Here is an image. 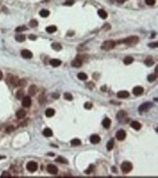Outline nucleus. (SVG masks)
Here are the masks:
<instances>
[{
    "mask_svg": "<svg viewBox=\"0 0 158 178\" xmlns=\"http://www.w3.org/2000/svg\"><path fill=\"white\" fill-rule=\"evenodd\" d=\"M21 56L26 59H31L33 57V54L31 51L28 49H24L21 51Z\"/></svg>",
    "mask_w": 158,
    "mask_h": 178,
    "instance_id": "obj_8",
    "label": "nucleus"
},
{
    "mask_svg": "<svg viewBox=\"0 0 158 178\" xmlns=\"http://www.w3.org/2000/svg\"><path fill=\"white\" fill-rule=\"evenodd\" d=\"M57 31V27L55 26H50L46 28V31L49 34H52Z\"/></svg>",
    "mask_w": 158,
    "mask_h": 178,
    "instance_id": "obj_20",
    "label": "nucleus"
},
{
    "mask_svg": "<svg viewBox=\"0 0 158 178\" xmlns=\"http://www.w3.org/2000/svg\"><path fill=\"white\" fill-rule=\"evenodd\" d=\"M114 145H115L114 139H111L108 142L107 145V148L108 151H111L113 149V148H114Z\"/></svg>",
    "mask_w": 158,
    "mask_h": 178,
    "instance_id": "obj_27",
    "label": "nucleus"
},
{
    "mask_svg": "<svg viewBox=\"0 0 158 178\" xmlns=\"http://www.w3.org/2000/svg\"><path fill=\"white\" fill-rule=\"evenodd\" d=\"M153 107V104L152 102H144V104H142L140 106V107L138 108V111L139 113H144V112H146L149 109H151Z\"/></svg>",
    "mask_w": 158,
    "mask_h": 178,
    "instance_id": "obj_4",
    "label": "nucleus"
},
{
    "mask_svg": "<svg viewBox=\"0 0 158 178\" xmlns=\"http://www.w3.org/2000/svg\"><path fill=\"white\" fill-rule=\"evenodd\" d=\"M98 14H99V15L101 18H103V19H106L107 18V16H108L107 12L105 11L104 10H99V12H98Z\"/></svg>",
    "mask_w": 158,
    "mask_h": 178,
    "instance_id": "obj_22",
    "label": "nucleus"
},
{
    "mask_svg": "<svg viewBox=\"0 0 158 178\" xmlns=\"http://www.w3.org/2000/svg\"><path fill=\"white\" fill-rule=\"evenodd\" d=\"M138 37L135 36H129L126 38L125 39H124V41L122 42L123 43L127 44V45H134V44H137L138 42Z\"/></svg>",
    "mask_w": 158,
    "mask_h": 178,
    "instance_id": "obj_3",
    "label": "nucleus"
},
{
    "mask_svg": "<svg viewBox=\"0 0 158 178\" xmlns=\"http://www.w3.org/2000/svg\"><path fill=\"white\" fill-rule=\"evenodd\" d=\"M29 25H30V26L32 27V28L36 27L37 26H38V21H37L36 20H32L31 21H30Z\"/></svg>",
    "mask_w": 158,
    "mask_h": 178,
    "instance_id": "obj_36",
    "label": "nucleus"
},
{
    "mask_svg": "<svg viewBox=\"0 0 158 178\" xmlns=\"http://www.w3.org/2000/svg\"><path fill=\"white\" fill-rule=\"evenodd\" d=\"M47 170L49 173H50L52 174H56L58 172V168L53 164H49L47 167Z\"/></svg>",
    "mask_w": 158,
    "mask_h": 178,
    "instance_id": "obj_9",
    "label": "nucleus"
},
{
    "mask_svg": "<svg viewBox=\"0 0 158 178\" xmlns=\"http://www.w3.org/2000/svg\"><path fill=\"white\" fill-rule=\"evenodd\" d=\"M74 3V0H68V1H66V2L64 3V4L71 6V5H72Z\"/></svg>",
    "mask_w": 158,
    "mask_h": 178,
    "instance_id": "obj_43",
    "label": "nucleus"
},
{
    "mask_svg": "<svg viewBox=\"0 0 158 178\" xmlns=\"http://www.w3.org/2000/svg\"><path fill=\"white\" fill-rule=\"evenodd\" d=\"M52 97L53 98H55V99H58L59 98V95L58 93H53L52 95Z\"/></svg>",
    "mask_w": 158,
    "mask_h": 178,
    "instance_id": "obj_46",
    "label": "nucleus"
},
{
    "mask_svg": "<svg viewBox=\"0 0 158 178\" xmlns=\"http://www.w3.org/2000/svg\"><path fill=\"white\" fill-rule=\"evenodd\" d=\"M133 169V165L129 161H125L121 165V170L124 174H127Z\"/></svg>",
    "mask_w": 158,
    "mask_h": 178,
    "instance_id": "obj_1",
    "label": "nucleus"
},
{
    "mask_svg": "<svg viewBox=\"0 0 158 178\" xmlns=\"http://www.w3.org/2000/svg\"><path fill=\"white\" fill-rule=\"evenodd\" d=\"M130 126L135 130H139L141 128V124L138 121H132L130 124Z\"/></svg>",
    "mask_w": 158,
    "mask_h": 178,
    "instance_id": "obj_18",
    "label": "nucleus"
},
{
    "mask_svg": "<svg viewBox=\"0 0 158 178\" xmlns=\"http://www.w3.org/2000/svg\"><path fill=\"white\" fill-rule=\"evenodd\" d=\"M16 41L19 42H23L26 40V36L24 34H18L16 36Z\"/></svg>",
    "mask_w": 158,
    "mask_h": 178,
    "instance_id": "obj_26",
    "label": "nucleus"
},
{
    "mask_svg": "<svg viewBox=\"0 0 158 178\" xmlns=\"http://www.w3.org/2000/svg\"><path fill=\"white\" fill-rule=\"evenodd\" d=\"M55 114V110L52 108H48L45 111V115H46L47 117H52Z\"/></svg>",
    "mask_w": 158,
    "mask_h": 178,
    "instance_id": "obj_21",
    "label": "nucleus"
},
{
    "mask_svg": "<svg viewBox=\"0 0 158 178\" xmlns=\"http://www.w3.org/2000/svg\"><path fill=\"white\" fill-rule=\"evenodd\" d=\"M26 80H24V79H19V81H18V86H20V87H24V86H26Z\"/></svg>",
    "mask_w": 158,
    "mask_h": 178,
    "instance_id": "obj_38",
    "label": "nucleus"
},
{
    "mask_svg": "<svg viewBox=\"0 0 158 178\" xmlns=\"http://www.w3.org/2000/svg\"><path fill=\"white\" fill-rule=\"evenodd\" d=\"M43 135L45 136V137H51L52 135V131L49 129V128H46L44 129V131H43Z\"/></svg>",
    "mask_w": 158,
    "mask_h": 178,
    "instance_id": "obj_25",
    "label": "nucleus"
},
{
    "mask_svg": "<svg viewBox=\"0 0 158 178\" xmlns=\"http://www.w3.org/2000/svg\"><path fill=\"white\" fill-rule=\"evenodd\" d=\"M144 63L147 66H152V65H153L154 64V60L151 57H147L145 61H144Z\"/></svg>",
    "mask_w": 158,
    "mask_h": 178,
    "instance_id": "obj_23",
    "label": "nucleus"
},
{
    "mask_svg": "<svg viewBox=\"0 0 158 178\" xmlns=\"http://www.w3.org/2000/svg\"><path fill=\"white\" fill-rule=\"evenodd\" d=\"M22 105L26 108H28L31 106L32 105V99L29 96H26L24 98H23L22 101Z\"/></svg>",
    "mask_w": 158,
    "mask_h": 178,
    "instance_id": "obj_7",
    "label": "nucleus"
},
{
    "mask_svg": "<svg viewBox=\"0 0 158 178\" xmlns=\"http://www.w3.org/2000/svg\"><path fill=\"white\" fill-rule=\"evenodd\" d=\"M28 38L31 39V40H35V39H36V36H34V35H33V34H31V35H29Z\"/></svg>",
    "mask_w": 158,
    "mask_h": 178,
    "instance_id": "obj_45",
    "label": "nucleus"
},
{
    "mask_svg": "<svg viewBox=\"0 0 158 178\" xmlns=\"http://www.w3.org/2000/svg\"><path fill=\"white\" fill-rule=\"evenodd\" d=\"M125 137H126V132L123 129H120L116 133V138L118 140L122 141V140L125 139Z\"/></svg>",
    "mask_w": 158,
    "mask_h": 178,
    "instance_id": "obj_6",
    "label": "nucleus"
},
{
    "mask_svg": "<svg viewBox=\"0 0 158 178\" xmlns=\"http://www.w3.org/2000/svg\"><path fill=\"white\" fill-rule=\"evenodd\" d=\"M94 169H95V167L93 166V165H90V167H89V168L86 170V171L85 172L86 174H90V173H91L93 170H94Z\"/></svg>",
    "mask_w": 158,
    "mask_h": 178,
    "instance_id": "obj_39",
    "label": "nucleus"
},
{
    "mask_svg": "<svg viewBox=\"0 0 158 178\" xmlns=\"http://www.w3.org/2000/svg\"><path fill=\"white\" fill-rule=\"evenodd\" d=\"M116 1H117V2H118L119 4H122V3L125 2V0H116Z\"/></svg>",
    "mask_w": 158,
    "mask_h": 178,
    "instance_id": "obj_47",
    "label": "nucleus"
},
{
    "mask_svg": "<svg viewBox=\"0 0 158 178\" xmlns=\"http://www.w3.org/2000/svg\"><path fill=\"white\" fill-rule=\"evenodd\" d=\"M77 76H78L79 79H80L82 81H85V80L87 79V75L86 73H78Z\"/></svg>",
    "mask_w": 158,
    "mask_h": 178,
    "instance_id": "obj_31",
    "label": "nucleus"
},
{
    "mask_svg": "<svg viewBox=\"0 0 158 178\" xmlns=\"http://www.w3.org/2000/svg\"><path fill=\"white\" fill-rule=\"evenodd\" d=\"M51 47H52V49H55V50H56V51H59V50H61V49H62V46H61L59 43H57V42L52 43V45H51Z\"/></svg>",
    "mask_w": 158,
    "mask_h": 178,
    "instance_id": "obj_24",
    "label": "nucleus"
},
{
    "mask_svg": "<svg viewBox=\"0 0 158 178\" xmlns=\"http://www.w3.org/2000/svg\"><path fill=\"white\" fill-rule=\"evenodd\" d=\"M71 144L73 146H78V145H79L81 144V140L79 139H77V138L74 139V140H72L71 141Z\"/></svg>",
    "mask_w": 158,
    "mask_h": 178,
    "instance_id": "obj_32",
    "label": "nucleus"
},
{
    "mask_svg": "<svg viewBox=\"0 0 158 178\" xmlns=\"http://www.w3.org/2000/svg\"><path fill=\"white\" fill-rule=\"evenodd\" d=\"M2 77H3V73L2 71H0V80L2 79Z\"/></svg>",
    "mask_w": 158,
    "mask_h": 178,
    "instance_id": "obj_48",
    "label": "nucleus"
},
{
    "mask_svg": "<svg viewBox=\"0 0 158 178\" xmlns=\"http://www.w3.org/2000/svg\"><path fill=\"white\" fill-rule=\"evenodd\" d=\"M26 111L24 110H23V109H20V110L17 111L16 116H17L18 118H19V119H21V118H24L26 116Z\"/></svg>",
    "mask_w": 158,
    "mask_h": 178,
    "instance_id": "obj_15",
    "label": "nucleus"
},
{
    "mask_svg": "<svg viewBox=\"0 0 158 178\" xmlns=\"http://www.w3.org/2000/svg\"><path fill=\"white\" fill-rule=\"evenodd\" d=\"M115 42H114L113 40H108V41H105L101 45V48L104 50H110L114 49L115 47Z\"/></svg>",
    "mask_w": 158,
    "mask_h": 178,
    "instance_id": "obj_2",
    "label": "nucleus"
},
{
    "mask_svg": "<svg viewBox=\"0 0 158 178\" xmlns=\"http://www.w3.org/2000/svg\"><path fill=\"white\" fill-rule=\"evenodd\" d=\"M157 78V76L156 74L154 73H152V74H150V75L148 76V80L149 81H150V82H152V81H154Z\"/></svg>",
    "mask_w": 158,
    "mask_h": 178,
    "instance_id": "obj_37",
    "label": "nucleus"
},
{
    "mask_svg": "<svg viewBox=\"0 0 158 178\" xmlns=\"http://www.w3.org/2000/svg\"><path fill=\"white\" fill-rule=\"evenodd\" d=\"M143 92H144V88L140 87V86H137V87H134L133 90V93L135 96H139V95H142Z\"/></svg>",
    "mask_w": 158,
    "mask_h": 178,
    "instance_id": "obj_10",
    "label": "nucleus"
},
{
    "mask_svg": "<svg viewBox=\"0 0 158 178\" xmlns=\"http://www.w3.org/2000/svg\"><path fill=\"white\" fill-rule=\"evenodd\" d=\"M1 177H11V176H10V174L9 172H4L2 173V174Z\"/></svg>",
    "mask_w": 158,
    "mask_h": 178,
    "instance_id": "obj_44",
    "label": "nucleus"
},
{
    "mask_svg": "<svg viewBox=\"0 0 158 178\" xmlns=\"http://www.w3.org/2000/svg\"><path fill=\"white\" fill-rule=\"evenodd\" d=\"M123 62H124V63L125 64V65H130V64H131L133 62V58L132 57H126L125 59H124V61H123Z\"/></svg>",
    "mask_w": 158,
    "mask_h": 178,
    "instance_id": "obj_30",
    "label": "nucleus"
},
{
    "mask_svg": "<svg viewBox=\"0 0 158 178\" xmlns=\"http://www.w3.org/2000/svg\"><path fill=\"white\" fill-rule=\"evenodd\" d=\"M84 107H85V108L89 110V109H90V108H92L93 105H92V103H90V102H86V103H85Z\"/></svg>",
    "mask_w": 158,
    "mask_h": 178,
    "instance_id": "obj_41",
    "label": "nucleus"
},
{
    "mask_svg": "<svg viewBox=\"0 0 158 178\" xmlns=\"http://www.w3.org/2000/svg\"><path fill=\"white\" fill-rule=\"evenodd\" d=\"M50 64L53 67H58L61 64V61L58 60V59H51L50 61Z\"/></svg>",
    "mask_w": 158,
    "mask_h": 178,
    "instance_id": "obj_13",
    "label": "nucleus"
},
{
    "mask_svg": "<svg viewBox=\"0 0 158 178\" xmlns=\"http://www.w3.org/2000/svg\"><path fill=\"white\" fill-rule=\"evenodd\" d=\"M111 121L110 120V118H105L102 121V125H103V127L104 128L109 129V127H110V125H111Z\"/></svg>",
    "mask_w": 158,
    "mask_h": 178,
    "instance_id": "obj_14",
    "label": "nucleus"
},
{
    "mask_svg": "<svg viewBox=\"0 0 158 178\" xmlns=\"http://www.w3.org/2000/svg\"><path fill=\"white\" fill-rule=\"evenodd\" d=\"M90 142H91V143H93V144H97V143H100L101 137L99 135H92L91 137H90Z\"/></svg>",
    "mask_w": 158,
    "mask_h": 178,
    "instance_id": "obj_12",
    "label": "nucleus"
},
{
    "mask_svg": "<svg viewBox=\"0 0 158 178\" xmlns=\"http://www.w3.org/2000/svg\"><path fill=\"white\" fill-rule=\"evenodd\" d=\"M63 98H64L65 100H69V101H71V100H73V97H72L71 94V93H69V92H66V93L64 94V95H63Z\"/></svg>",
    "mask_w": 158,
    "mask_h": 178,
    "instance_id": "obj_33",
    "label": "nucleus"
},
{
    "mask_svg": "<svg viewBox=\"0 0 158 178\" xmlns=\"http://www.w3.org/2000/svg\"><path fill=\"white\" fill-rule=\"evenodd\" d=\"M5 159V156H2V155L0 156V160H1V159Z\"/></svg>",
    "mask_w": 158,
    "mask_h": 178,
    "instance_id": "obj_49",
    "label": "nucleus"
},
{
    "mask_svg": "<svg viewBox=\"0 0 158 178\" xmlns=\"http://www.w3.org/2000/svg\"><path fill=\"white\" fill-rule=\"evenodd\" d=\"M145 2L147 5L152 6V5H154L155 4V0H146Z\"/></svg>",
    "mask_w": 158,
    "mask_h": 178,
    "instance_id": "obj_40",
    "label": "nucleus"
},
{
    "mask_svg": "<svg viewBox=\"0 0 158 178\" xmlns=\"http://www.w3.org/2000/svg\"><path fill=\"white\" fill-rule=\"evenodd\" d=\"M55 161L59 162V163H62V164H68V161L66 160L64 158L61 157V156H59L58 159H55Z\"/></svg>",
    "mask_w": 158,
    "mask_h": 178,
    "instance_id": "obj_34",
    "label": "nucleus"
},
{
    "mask_svg": "<svg viewBox=\"0 0 158 178\" xmlns=\"http://www.w3.org/2000/svg\"><path fill=\"white\" fill-rule=\"evenodd\" d=\"M82 64V62L81 61H79V59H77V58H76L75 60H74L71 62V66H73V67H74V68L81 67Z\"/></svg>",
    "mask_w": 158,
    "mask_h": 178,
    "instance_id": "obj_16",
    "label": "nucleus"
},
{
    "mask_svg": "<svg viewBox=\"0 0 158 178\" xmlns=\"http://www.w3.org/2000/svg\"><path fill=\"white\" fill-rule=\"evenodd\" d=\"M40 16L42 17V18H47V17L49 16L50 12L47 10H42L40 12Z\"/></svg>",
    "mask_w": 158,
    "mask_h": 178,
    "instance_id": "obj_28",
    "label": "nucleus"
},
{
    "mask_svg": "<svg viewBox=\"0 0 158 178\" xmlns=\"http://www.w3.org/2000/svg\"><path fill=\"white\" fill-rule=\"evenodd\" d=\"M149 46L152 48H157V42H156L150 43V44H149Z\"/></svg>",
    "mask_w": 158,
    "mask_h": 178,
    "instance_id": "obj_42",
    "label": "nucleus"
},
{
    "mask_svg": "<svg viewBox=\"0 0 158 178\" xmlns=\"http://www.w3.org/2000/svg\"><path fill=\"white\" fill-rule=\"evenodd\" d=\"M129 96H130V93L125 90L119 91L117 94V97L119 98H128Z\"/></svg>",
    "mask_w": 158,
    "mask_h": 178,
    "instance_id": "obj_11",
    "label": "nucleus"
},
{
    "mask_svg": "<svg viewBox=\"0 0 158 178\" xmlns=\"http://www.w3.org/2000/svg\"><path fill=\"white\" fill-rule=\"evenodd\" d=\"M36 92H37V88H36V87L35 85L30 86V87L28 89V93H29L30 95H32V96L35 95V94L36 93Z\"/></svg>",
    "mask_w": 158,
    "mask_h": 178,
    "instance_id": "obj_19",
    "label": "nucleus"
},
{
    "mask_svg": "<svg viewBox=\"0 0 158 178\" xmlns=\"http://www.w3.org/2000/svg\"><path fill=\"white\" fill-rule=\"evenodd\" d=\"M24 91L23 90H20L16 92V98L18 100H21L24 98Z\"/></svg>",
    "mask_w": 158,
    "mask_h": 178,
    "instance_id": "obj_29",
    "label": "nucleus"
},
{
    "mask_svg": "<svg viewBox=\"0 0 158 178\" xmlns=\"http://www.w3.org/2000/svg\"><path fill=\"white\" fill-rule=\"evenodd\" d=\"M127 116V114L125 112L124 110H121L117 114V119L119 121H121L122 120L123 118H125Z\"/></svg>",
    "mask_w": 158,
    "mask_h": 178,
    "instance_id": "obj_17",
    "label": "nucleus"
},
{
    "mask_svg": "<svg viewBox=\"0 0 158 178\" xmlns=\"http://www.w3.org/2000/svg\"><path fill=\"white\" fill-rule=\"evenodd\" d=\"M26 30H27V28L25 26H19V27H17L16 28V32H21V31H24Z\"/></svg>",
    "mask_w": 158,
    "mask_h": 178,
    "instance_id": "obj_35",
    "label": "nucleus"
},
{
    "mask_svg": "<svg viewBox=\"0 0 158 178\" xmlns=\"http://www.w3.org/2000/svg\"><path fill=\"white\" fill-rule=\"evenodd\" d=\"M26 169L30 172H34L36 171L37 169H38V165H37V164L34 161H30L26 165Z\"/></svg>",
    "mask_w": 158,
    "mask_h": 178,
    "instance_id": "obj_5",
    "label": "nucleus"
}]
</instances>
